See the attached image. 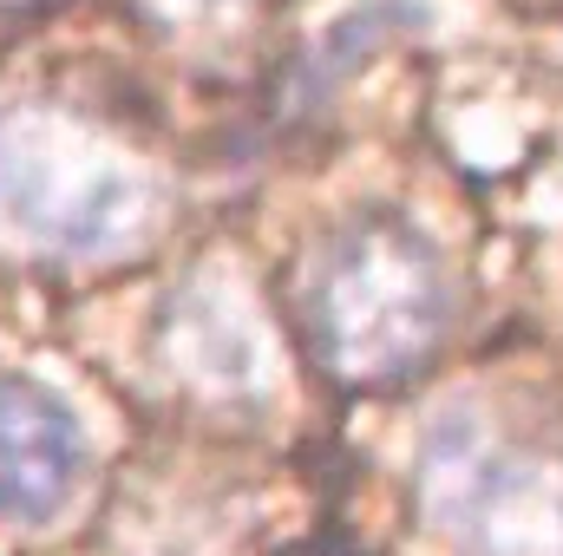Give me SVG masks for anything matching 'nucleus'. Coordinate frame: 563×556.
<instances>
[{"mask_svg":"<svg viewBox=\"0 0 563 556\" xmlns=\"http://www.w3.org/2000/svg\"><path fill=\"white\" fill-rule=\"evenodd\" d=\"M420 504L465 556H563V458L472 407L426 432Z\"/></svg>","mask_w":563,"mask_h":556,"instance_id":"obj_3","label":"nucleus"},{"mask_svg":"<svg viewBox=\"0 0 563 556\" xmlns=\"http://www.w3.org/2000/svg\"><path fill=\"white\" fill-rule=\"evenodd\" d=\"M170 7H184V13H217V7H236V0H170Z\"/></svg>","mask_w":563,"mask_h":556,"instance_id":"obj_6","label":"nucleus"},{"mask_svg":"<svg viewBox=\"0 0 563 556\" xmlns=\"http://www.w3.org/2000/svg\"><path fill=\"white\" fill-rule=\"evenodd\" d=\"M157 216L139 157L92 125L26 105L0 119V236L40 256H112Z\"/></svg>","mask_w":563,"mask_h":556,"instance_id":"obj_2","label":"nucleus"},{"mask_svg":"<svg viewBox=\"0 0 563 556\" xmlns=\"http://www.w3.org/2000/svg\"><path fill=\"white\" fill-rule=\"evenodd\" d=\"M79 471H86V432L73 407L33 380L0 374V524L59 518Z\"/></svg>","mask_w":563,"mask_h":556,"instance_id":"obj_4","label":"nucleus"},{"mask_svg":"<svg viewBox=\"0 0 563 556\" xmlns=\"http://www.w3.org/2000/svg\"><path fill=\"white\" fill-rule=\"evenodd\" d=\"M177 327H184V374H203L217 387H256L263 380V354H256V327L243 321V308L230 301V288L217 281H197L177 308Z\"/></svg>","mask_w":563,"mask_h":556,"instance_id":"obj_5","label":"nucleus"},{"mask_svg":"<svg viewBox=\"0 0 563 556\" xmlns=\"http://www.w3.org/2000/svg\"><path fill=\"white\" fill-rule=\"evenodd\" d=\"M439 249L400 216H361L321 243L301 276V327L314 360L347 387H387L420 374L445 334Z\"/></svg>","mask_w":563,"mask_h":556,"instance_id":"obj_1","label":"nucleus"}]
</instances>
